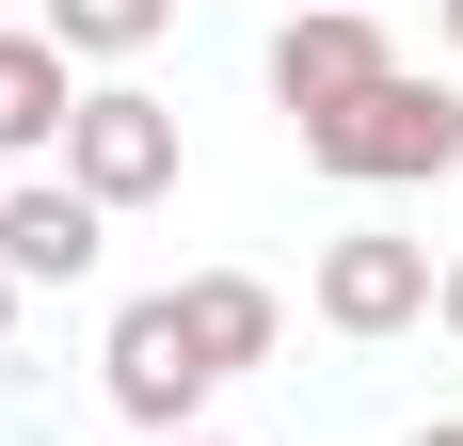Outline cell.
Returning <instances> with one entry per match:
<instances>
[{"label":"cell","instance_id":"9a60e30c","mask_svg":"<svg viewBox=\"0 0 463 446\" xmlns=\"http://www.w3.org/2000/svg\"><path fill=\"white\" fill-rule=\"evenodd\" d=\"M176 446H224V431H176Z\"/></svg>","mask_w":463,"mask_h":446},{"label":"cell","instance_id":"ba28073f","mask_svg":"<svg viewBox=\"0 0 463 446\" xmlns=\"http://www.w3.org/2000/svg\"><path fill=\"white\" fill-rule=\"evenodd\" d=\"M176 319H192V351H208V383H240V367H272V351H288V303L256 287V271H192Z\"/></svg>","mask_w":463,"mask_h":446},{"label":"cell","instance_id":"8fae6325","mask_svg":"<svg viewBox=\"0 0 463 446\" xmlns=\"http://www.w3.org/2000/svg\"><path fill=\"white\" fill-rule=\"evenodd\" d=\"M16 303H33V287H16V271H0V351H16Z\"/></svg>","mask_w":463,"mask_h":446},{"label":"cell","instance_id":"52a82bcc","mask_svg":"<svg viewBox=\"0 0 463 446\" xmlns=\"http://www.w3.org/2000/svg\"><path fill=\"white\" fill-rule=\"evenodd\" d=\"M64 112H80V64L33 16H0V160H64Z\"/></svg>","mask_w":463,"mask_h":446},{"label":"cell","instance_id":"30bf717a","mask_svg":"<svg viewBox=\"0 0 463 446\" xmlns=\"http://www.w3.org/2000/svg\"><path fill=\"white\" fill-rule=\"evenodd\" d=\"M431 319H448V335H463V256H448V271H431Z\"/></svg>","mask_w":463,"mask_h":446},{"label":"cell","instance_id":"6da1fadb","mask_svg":"<svg viewBox=\"0 0 463 446\" xmlns=\"http://www.w3.org/2000/svg\"><path fill=\"white\" fill-rule=\"evenodd\" d=\"M304 160H320L335 191H416V176H448V160H463V96L400 64V80H368L352 112H320V128H304Z\"/></svg>","mask_w":463,"mask_h":446},{"label":"cell","instance_id":"4fadbf2b","mask_svg":"<svg viewBox=\"0 0 463 446\" xmlns=\"http://www.w3.org/2000/svg\"><path fill=\"white\" fill-rule=\"evenodd\" d=\"M431 33H448V48H463V0H431Z\"/></svg>","mask_w":463,"mask_h":446},{"label":"cell","instance_id":"5b68a950","mask_svg":"<svg viewBox=\"0 0 463 446\" xmlns=\"http://www.w3.org/2000/svg\"><path fill=\"white\" fill-rule=\"evenodd\" d=\"M304 303H320V335H416V319H431V239H383V223H352V239H320Z\"/></svg>","mask_w":463,"mask_h":446},{"label":"cell","instance_id":"7a4b0ae2","mask_svg":"<svg viewBox=\"0 0 463 446\" xmlns=\"http://www.w3.org/2000/svg\"><path fill=\"white\" fill-rule=\"evenodd\" d=\"M96 399L128 414L144 446H176V431H208V351H192V319H176V287H144V303H112V335H96Z\"/></svg>","mask_w":463,"mask_h":446},{"label":"cell","instance_id":"3957f363","mask_svg":"<svg viewBox=\"0 0 463 446\" xmlns=\"http://www.w3.org/2000/svg\"><path fill=\"white\" fill-rule=\"evenodd\" d=\"M176 176H192L176 112L144 80H80V112H64V191H80V208H160Z\"/></svg>","mask_w":463,"mask_h":446},{"label":"cell","instance_id":"8992f818","mask_svg":"<svg viewBox=\"0 0 463 446\" xmlns=\"http://www.w3.org/2000/svg\"><path fill=\"white\" fill-rule=\"evenodd\" d=\"M112 256V208H80L64 176H0V271L16 287H80Z\"/></svg>","mask_w":463,"mask_h":446},{"label":"cell","instance_id":"7c38bea8","mask_svg":"<svg viewBox=\"0 0 463 446\" xmlns=\"http://www.w3.org/2000/svg\"><path fill=\"white\" fill-rule=\"evenodd\" d=\"M400 446H463V414H431V431H400Z\"/></svg>","mask_w":463,"mask_h":446},{"label":"cell","instance_id":"9c48e42d","mask_svg":"<svg viewBox=\"0 0 463 446\" xmlns=\"http://www.w3.org/2000/svg\"><path fill=\"white\" fill-rule=\"evenodd\" d=\"M33 33L64 64H144V48L176 33V0H33Z\"/></svg>","mask_w":463,"mask_h":446},{"label":"cell","instance_id":"2e32d148","mask_svg":"<svg viewBox=\"0 0 463 446\" xmlns=\"http://www.w3.org/2000/svg\"><path fill=\"white\" fill-rule=\"evenodd\" d=\"M0 16H16V0H0Z\"/></svg>","mask_w":463,"mask_h":446},{"label":"cell","instance_id":"277c9868","mask_svg":"<svg viewBox=\"0 0 463 446\" xmlns=\"http://www.w3.org/2000/svg\"><path fill=\"white\" fill-rule=\"evenodd\" d=\"M368 80H400V33H383V16H352V0H304V16H272V112H288V128L352 112Z\"/></svg>","mask_w":463,"mask_h":446},{"label":"cell","instance_id":"5bb4252c","mask_svg":"<svg viewBox=\"0 0 463 446\" xmlns=\"http://www.w3.org/2000/svg\"><path fill=\"white\" fill-rule=\"evenodd\" d=\"M288 16H304V0H288ZM352 16H383V0H352Z\"/></svg>","mask_w":463,"mask_h":446}]
</instances>
